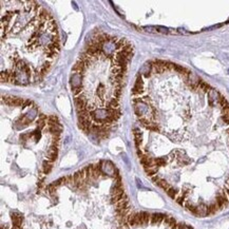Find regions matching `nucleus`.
Masks as SVG:
<instances>
[{
	"label": "nucleus",
	"instance_id": "f257e3e1",
	"mask_svg": "<svg viewBox=\"0 0 229 229\" xmlns=\"http://www.w3.org/2000/svg\"><path fill=\"white\" fill-rule=\"evenodd\" d=\"M132 56H133V55H126V54L122 53V51H119L117 54H114V56H113V58H112V59H113L115 66L126 69V68H127L128 62L131 60Z\"/></svg>",
	"mask_w": 229,
	"mask_h": 229
},
{
	"label": "nucleus",
	"instance_id": "f03ea898",
	"mask_svg": "<svg viewBox=\"0 0 229 229\" xmlns=\"http://www.w3.org/2000/svg\"><path fill=\"white\" fill-rule=\"evenodd\" d=\"M134 110H135V113L138 117H144V116H146L150 112L149 107H148V105L145 101L136 102L135 105H134Z\"/></svg>",
	"mask_w": 229,
	"mask_h": 229
},
{
	"label": "nucleus",
	"instance_id": "7ed1b4c3",
	"mask_svg": "<svg viewBox=\"0 0 229 229\" xmlns=\"http://www.w3.org/2000/svg\"><path fill=\"white\" fill-rule=\"evenodd\" d=\"M2 100L7 106H15V107H22L25 102V99L20 97H15V96H3Z\"/></svg>",
	"mask_w": 229,
	"mask_h": 229
},
{
	"label": "nucleus",
	"instance_id": "20e7f679",
	"mask_svg": "<svg viewBox=\"0 0 229 229\" xmlns=\"http://www.w3.org/2000/svg\"><path fill=\"white\" fill-rule=\"evenodd\" d=\"M100 167H101L102 174H107V175L110 176L115 175L116 169L113 166V164L111 162H109V160H102V162H100Z\"/></svg>",
	"mask_w": 229,
	"mask_h": 229
},
{
	"label": "nucleus",
	"instance_id": "39448f33",
	"mask_svg": "<svg viewBox=\"0 0 229 229\" xmlns=\"http://www.w3.org/2000/svg\"><path fill=\"white\" fill-rule=\"evenodd\" d=\"M207 94H208V101H209L210 106H216V104H219V99L221 97V94L216 90L211 89Z\"/></svg>",
	"mask_w": 229,
	"mask_h": 229
},
{
	"label": "nucleus",
	"instance_id": "423d86ee",
	"mask_svg": "<svg viewBox=\"0 0 229 229\" xmlns=\"http://www.w3.org/2000/svg\"><path fill=\"white\" fill-rule=\"evenodd\" d=\"M144 92V81H142L140 75L137 76L135 81V85H134L133 89H132V94L133 95H139Z\"/></svg>",
	"mask_w": 229,
	"mask_h": 229
},
{
	"label": "nucleus",
	"instance_id": "0eeeda50",
	"mask_svg": "<svg viewBox=\"0 0 229 229\" xmlns=\"http://www.w3.org/2000/svg\"><path fill=\"white\" fill-rule=\"evenodd\" d=\"M57 155H58V147L57 146H54V145H51L47 152L48 160L51 163L55 162L56 158H57Z\"/></svg>",
	"mask_w": 229,
	"mask_h": 229
},
{
	"label": "nucleus",
	"instance_id": "6e6552de",
	"mask_svg": "<svg viewBox=\"0 0 229 229\" xmlns=\"http://www.w3.org/2000/svg\"><path fill=\"white\" fill-rule=\"evenodd\" d=\"M82 80V76L79 75V74H74L71 76V79H70V82H71V86H72V89L74 88H79V87H82L81 86V81Z\"/></svg>",
	"mask_w": 229,
	"mask_h": 229
},
{
	"label": "nucleus",
	"instance_id": "1a4fd4ad",
	"mask_svg": "<svg viewBox=\"0 0 229 229\" xmlns=\"http://www.w3.org/2000/svg\"><path fill=\"white\" fill-rule=\"evenodd\" d=\"M140 73L146 78H149L152 75V62H146L140 70Z\"/></svg>",
	"mask_w": 229,
	"mask_h": 229
},
{
	"label": "nucleus",
	"instance_id": "9d476101",
	"mask_svg": "<svg viewBox=\"0 0 229 229\" xmlns=\"http://www.w3.org/2000/svg\"><path fill=\"white\" fill-rule=\"evenodd\" d=\"M11 216H12V222H13L14 227H18V228H20V226H21V224H22L23 216H21V214L17 213V212L11 213Z\"/></svg>",
	"mask_w": 229,
	"mask_h": 229
},
{
	"label": "nucleus",
	"instance_id": "9b49d317",
	"mask_svg": "<svg viewBox=\"0 0 229 229\" xmlns=\"http://www.w3.org/2000/svg\"><path fill=\"white\" fill-rule=\"evenodd\" d=\"M165 214H162V213H153L151 216V223L150 224L152 225H160L163 224V222H164V219H165Z\"/></svg>",
	"mask_w": 229,
	"mask_h": 229
},
{
	"label": "nucleus",
	"instance_id": "f8f14e48",
	"mask_svg": "<svg viewBox=\"0 0 229 229\" xmlns=\"http://www.w3.org/2000/svg\"><path fill=\"white\" fill-rule=\"evenodd\" d=\"M107 112H108V117H109L113 122H116V120L120 117L119 109H107Z\"/></svg>",
	"mask_w": 229,
	"mask_h": 229
},
{
	"label": "nucleus",
	"instance_id": "ddd939ff",
	"mask_svg": "<svg viewBox=\"0 0 229 229\" xmlns=\"http://www.w3.org/2000/svg\"><path fill=\"white\" fill-rule=\"evenodd\" d=\"M116 210H120V209H125V208H128L129 207V200H128L127 195L125 194L122 196V200H119L116 203Z\"/></svg>",
	"mask_w": 229,
	"mask_h": 229
},
{
	"label": "nucleus",
	"instance_id": "4468645a",
	"mask_svg": "<svg viewBox=\"0 0 229 229\" xmlns=\"http://www.w3.org/2000/svg\"><path fill=\"white\" fill-rule=\"evenodd\" d=\"M134 140H135V145H136V148L139 149V146L142 144V132L139 131L138 128H135L134 129Z\"/></svg>",
	"mask_w": 229,
	"mask_h": 229
},
{
	"label": "nucleus",
	"instance_id": "2eb2a0df",
	"mask_svg": "<svg viewBox=\"0 0 229 229\" xmlns=\"http://www.w3.org/2000/svg\"><path fill=\"white\" fill-rule=\"evenodd\" d=\"M145 169V172L148 174L149 176H154L156 175V174L158 173V170H160V168L156 167V166H150V167H147V168H144Z\"/></svg>",
	"mask_w": 229,
	"mask_h": 229
},
{
	"label": "nucleus",
	"instance_id": "dca6fc26",
	"mask_svg": "<svg viewBox=\"0 0 229 229\" xmlns=\"http://www.w3.org/2000/svg\"><path fill=\"white\" fill-rule=\"evenodd\" d=\"M102 174L101 171V167H100V164L97 165H93V180H97L100 175Z\"/></svg>",
	"mask_w": 229,
	"mask_h": 229
},
{
	"label": "nucleus",
	"instance_id": "f3484780",
	"mask_svg": "<svg viewBox=\"0 0 229 229\" xmlns=\"http://www.w3.org/2000/svg\"><path fill=\"white\" fill-rule=\"evenodd\" d=\"M52 168H53V165H52L51 162H49V160H45V162L43 163V173L46 174H49L50 172H51Z\"/></svg>",
	"mask_w": 229,
	"mask_h": 229
},
{
	"label": "nucleus",
	"instance_id": "a211bd4d",
	"mask_svg": "<svg viewBox=\"0 0 229 229\" xmlns=\"http://www.w3.org/2000/svg\"><path fill=\"white\" fill-rule=\"evenodd\" d=\"M122 52L126 54V55H133V46L131 43H128L126 47L122 48Z\"/></svg>",
	"mask_w": 229,
	"mask_h": 229
},
{
	"label": "nucleus",
	"instance_id": "6ab92c4d",
	"mask_svg": "<svg viewBox=\"0 0 229 229\" xmlns=\"http://www.w3.org/2000/svg\"><path fill=\"white\" fill-rule=\"evenodd\" d=\"M108 109H118V99L112 97L108 105Z\"/></svg>",
	"mask_w": 229,
	"mask_h": 229
},
{
	"label": "nucleus",
	"instance_id": "aec40b11",
	"mask_svg": "<svg viewBox=\"0 0 229 229\" xmlns=\"http://www.w3.org/2000/svg\"><path fill=\"white\" fill-rule=\"evenodd\" d=\"M146 128L149 129V130H151V131H155V132L160 131V127H158V125L156 124V122H154L148 124L147 126H146Z\"/></svg>",
	"mask_w": 229,
	"mask_h": 229
},
{
	"label": "nucleus",
	"instance_id": "412c9836",
	"mask_svg": "<svg viewBox=\"0 0 229 229\" xmlns=\"http://www.w3.org/2000/svg\"><path fill=\"white\" fill-rule=\"evenodd\" d=\"M112 94H113V97L116 98V99H119L120 94H122V87H115L112 91Z\"/></svg>",
	"mask_w": 229,
	"mask_h": 229
},
{
	"label": "nucleus",
	"instance_id": "4be33fe9",
	"mask_svg": "<svg viewBox=\"0 0 229 229\" xmlns=\"http://www.w3.org/2000/svg\"><path fill=\"white\" fill-rule=\"evenodd\" d=\"M36 126H37V129L39 130H43V128H46L48 126L47 124V120H43V119H38L37 122H36Z\"/></svg>",
	"mask_w": 229,
	"mask_h": 229
},
{
	"label": "nucleus",
	"instance_id": "5701e85b",
	"mask_svg": "<svg viewBox=\"0 0 229 229\" xmlns=\"http://www.w3.org/2000/svg\"><path fill=\"white\" fill-rule=\"evenodd\" d=\"M48 125H54V124H58L59 120H58V117L56 115H50L48 117Z\"/></svg>",
	"mask_w": 229,
	"mask_h": 229
},
{
	"label": "nucleus",
	"instance_id": "b1692460",
	"mask_svg": "<svg viewBox=\"0 0 229 229\" xmlns=\"http://www.w3.org/2000/svg\"><path fill=\"white\" fill-rule=\"evenodd\" d=\"M51 65H52V62L46 59L45 61L43 62V65L40 66V69H43V70H45V71L48 72L50 70V68H51Z\"/></svg>",
	"mask_w": 229,
	"mask_h": 229
},
{
	"label": "nucleus",
	"instance_id": "393cba45",
	"mask_svg": "<svg viewBox=\"0 0 229 229\" xmlns=\"http://www.w3.org/2000/svg\"><path fill=\"white\" fill-rule=\"evenodd\" d=\"M72 93L75 95V97H77V96H79L80 94H82V87H79V88H74V89H72Z\"/></svg>",
	"mask_w": 229,
	"mask_h": 229
},
{
	"label": "nucleus",
	"instance_id": "a878e982",
	"mask_svg": "<svg viewBox=\"0 0 229 229\" xmlns=\"http://www.w3.org/2000/svg\"><path fill=\"white\" fill-rule=\"evenodd\" d=\"M56 189H57V187H55L53 184H51L49 187H48V190H49V192H50L51 194H54V193H55Z\"/></svg>",
	"mask_w": 229,
	"mask_h": 229
},
{
	"label": "nucleus",
	"instance_id": "bb28decb",
	"mask_svg": "<svg viewBox=\"0 0 229 229\" xmlns=\"http://www.w3.org/2000/svg\"><path fill=\"white\" fill-rule=\"evenodd\" d=\"M136 183H137V187H138V188H140V187H142V182L139 181V178H136Z\"/></svg>",
	"mask_w": 229,
	"mask_h": 229
}]
</instances>
